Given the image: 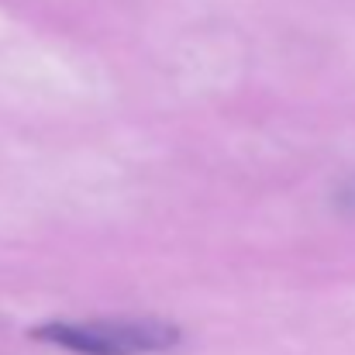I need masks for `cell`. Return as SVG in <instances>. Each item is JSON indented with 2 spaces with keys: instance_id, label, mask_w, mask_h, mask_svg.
<instances>
[{
  "instance_id": "6da1fadb",
  "label": "cell",
  "mask_w": 355,
  "mask_h": 355,
  "mask_svg": "<svg viewBox=\"0 0 355 355\" xmlns=\"http://www.w3.org/2000/svg\"><path fill=\"white\" fill-rule=\"evenodd\" d=\"M31 338L73 355H162L183 342V331L162 318H94L49 321Z\"/></svg>"
},
{
  "instance_id": "7a4b0ae2",
  "label": "cell",
  "mask_w": 355,
  "mask_h": 355,
  "mask_svg": "<svg viewBox=\"0 0 355 355\" xmlns=\"http://www.w3.org/2000/svg\"><path fill=\"white\" fill-rule=\"evenodd\" d=\"M338 204H342L349 214H355V180H349V183L338 190Z\"/></svg>"
}]
</instances>
